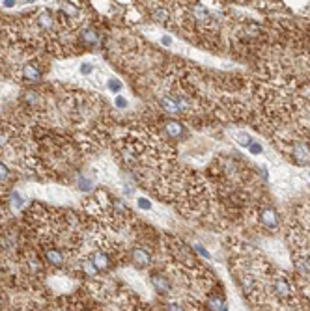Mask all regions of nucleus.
I'll return each instance as SVG.
<instances>
[{
  "instance_id": "f257e3e1",
  "label": "nucleus",
  "mask_w": 310,
  "mask_h": 311,
  "mask_svg": "<svg viewBox=\"0 0 310 311\" xmlns=\"http://www.w3.org/2000/svg\"><path fill=\"white\" fill-rule=\"evenodd\" d=\"M256 220L262 229H266V231L275 233L280 227L279 211L269 203H260V207H256Z\"/></svg>"
},
{
  "instance_id": "423d86ee",
  "label": "nucleus",
  "mask_w": 310,
  "mask_h": 311,
  "mask_svg": "<svg viewBox=\"0 0 310 311\" xmlns=\"http://www.w3.org/2000/svg\"><path fill=\"white\" fill-rule=\"evenodd\" d=\"M165 129H167V135L170 136V140H180V138H183V135H185V127H183L180 121H174V119L167 121Z\"/></svg>"
},
{
  "instance_id": "f03ea898",
  "label": "nucleus",
  "mask_w": 310,
  "mask_h": 311,
  "mask_svg": "<svg viewBox=\"0 0 310 311\" xmlns=\"http://www.w3.org/2000/svg\"><path fill=\"white\" fill-rule=\"evenodd\" d=\"M15 79L21 82H39L43 79V68L36 61H25L21 64L19 71L15 73Z\"/></svg>"
},
{
  "instance_id": "39448f33",
  "label": "nucleus",
  "mask_w": 310,
  "mask_h": 311,
  "mask_svg": "<svg viewBox=\"0 0 310 311\" xmlns=\"http://www.w3.org/2000/svg\"><path fill=\"white\" fill-rule=\"evenodd\" d=\"M34 23H36L37 30L49 32V30H53V26H55V17H53V13H50L49 10H41V12L34 17Z\"/></svg>"
},
{
  "instance_id": "20e7f679",
  "label": "nucleus",
  "mask_w": 310,
  "mask_h": 311,
  "mask_svg": "<svg viewBox=\"0 0 310 311\" xmlns=\"http://www.w3.org/2000/svg\"><path fill=\"white\" fill-rule=\"evenodd\" d=\"M149 283L153 287V291L161 296H170L172 293V281L165 272H153L149 276Z\"/></svg>"
},
{
  "instance_id": "9d476101",
  "label": "nucleus",
  "mask_w": 310,
  "mask_h": 311,
  "mask_svg": "<svg viewBox=\"0 0 310 311\" xmlns=\"http://www.w3.org/2000/svg\"><path fill=\"white\" fill-rule=\"evenodd\" d=\"M32 2H37V0H23V4H32Z\"/></svg>"
},
{
  "instance_id": "7ed1b4c3",
  "label": "nucleus",
  "mask_w": 310,
  "mask_h": 311,
  "mask_svg": "<svg viewBox=\"0 0 310 311\" xmlns=\"http://www.w3.org/2000/svg\"><path fill=\"white\" fill-rule=\"evenodd\" d=\"M151 261H153V254L146 246H135L131 250V263H133L135 269H148Z\"/></svg>"
},
{
  "instance_id": "6e6552de",
  "label": "nucleus",
  "mask_w": 310,
  "mask_h": 311,
  "mask_svg": "<svg viewBox=\"0 0 310 311\" xmlns=\"http://www.w3.org/2000/svg\"><path fill=\"white\" fill-rule=\"evenodd\" d=\"M114 106L120 110H124L129 106V101H127V97H124V95H116V97H114Z\"/></svg>"
},
{
  "instance_id": "0eeeda50",
  "label": "nucleus",
  "mask_w": 310,
  "mask_h": 311,
  "mask_svg": "<svg viewBox=\"0 0 310 311\" xmlns=\"http://www.w3.org/2000/svg\"><path fill=\"white\" fill-rule=\"evenodd\" d=\"M122 88H124V84H122V80L118 79V77H107V90L111 93H118L122 92Z\"/></svg>"
},
{
  "instance_id": "1a4fd4ad",
  "label": "nucleus",
  "mask_w": 310,
  "mask_h": 311,
  "mask_svg": "<svg viewBox=\"0 0 310 311\" xmlns=\"http://www.w3.org/2000/svg\"><path fill=\"white\" fill-rule=\"evenodd\" d=\"M0 4L6 8V10H12L19 4V0H0Z\"/></svg>"
}]
</instances>
